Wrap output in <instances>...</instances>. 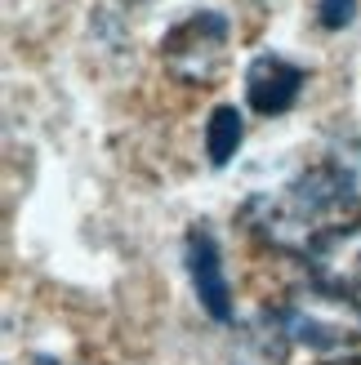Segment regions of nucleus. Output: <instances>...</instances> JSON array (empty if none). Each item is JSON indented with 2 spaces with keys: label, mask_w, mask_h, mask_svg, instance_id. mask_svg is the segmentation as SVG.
Listing matches in <instances>:
<instances>
[{
  "label": "nucleus",
  "mask_w": 361,
  "mask_h": 365,
  "mask_svg": "<svg viewBox=\"0 0 361 365\" xmlns=\"http://www.w3.org/2000/svg\"><path fill=\"white\" fill-rule=\"evenodd\" d=\"M277 325L290 343H303L312 352H339L361 343V299L308 281L281 303Z\"/></svg>",
  "instance_id": "obj_1"
},
{
  "label": "nucleus",
  "mask_w": 361,
  "mask_h": 365,
  "mask_svg": "<svg viewBox=\"0 0 361 365\" xmlns=\"http://www.w3.org/2000/svg\"><path fill=\"white\" fill-rule=\"evenodd\" d=\"M308 259V277L317 285L357 294L361 289V218L357 223H335L312 236V245L303 250Z\"/></svg>",
  "instance_id": "obj_2"
},
{
  "label": "nucleus",
  "mask_w": 361,
  "mask_h": 365,
  "mask_svg": "<svg viewBox=\"0 0 361 365\" xmlns=\"http://www.w3.org/2000/svg\"><path fill=\"white\" fill-rule=\"evenodd\" d=\"M183 263H188V277L201 307L210 312V321L232 325L237 307H232V285H228V267H223V250L214 241L210 227H192L188 241H183Z\"/></svg>",
  "instance_id": "obj_3"
},
{
  "label": "nucleus",
  "mask_w": 361,
  "mask_h": 365,
  "mask_svg": "<svg viewBox=\"0 0 361 365\" xmlns=\"http://www.w3.org/2000/svg\"><path fill=\"white\" fill-rule=\"evenodd\" d=\"M303 85H308V71L281 53H259L245 67V103L259 116H285L299 103Z\"/></svg>",
  "instance_id": "obj_4"
},
{
  "label": "nucleus",
  "mask_w": 361,
  "mask_h": 365,
  "mask_svg": "<svg viewBox=\"0 0 361 365\" xmlns=\"http://www.w3.org/2000/svg\"><path fill=\"white\" fill-rule=\"evenodd\" d=\"M245 143V116L237 112L232 103H219L205 120V156L214 170H223L232 156H237V148Z\"/></svg>",
  "instance_id": "obj_5"
},
{
  "label": "nucleus",
  "mask_w": 361,
  "mask_h": 365,
  "mask_svg": "<svg viewBox=\"0 0 361 365\" xmlns=\"http://www.w3.org/2000/svg\"><path fill=\"white\" fill-rule=\"evenodd\" d=\"M326 174L335 182V192L344 205H361V138H344L326 152Z\"/></svg>",
  "instance_id": "obj_6"
},
{
  "label": "nucleus",
  "mask_w": 361,
  "mask_h": 365,
  "mask_svg": "<svg viewBox=\"0 0 361 365\" xmlns=\"http://www.w3.org/2000/svg\"><path fill=\"white\" fill-rule=\"evenodd\" d=\"M357 18V0H317V23L326 31H344Z\"/></svg>",
  "instance_id": "obj_7"
},
{
  "label": "nucleus",
  "mask_w": 361,
  "mask_h": 365,
  "mask_svg": "<svg viewBox=\"0 0 361 365\" xmlns=\"http://www.w3.org/2000/svg\"><path fill=\"white\" fill-rule=\"evenodd\" d=\"M45 365H54V361H45Z\"/></svg>",
  "instance_id": "obj_8"
}]
</instances>
